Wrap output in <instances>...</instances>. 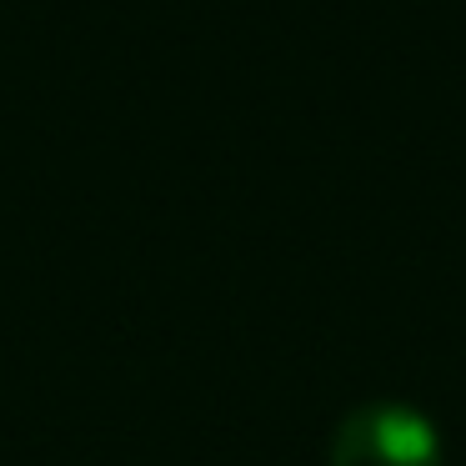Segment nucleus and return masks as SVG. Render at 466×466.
Returning <instances> with one entry per match:
<instances>
[{
    "label": "nucleus",
    "instance_id": "f257e3e1",
    "mask_svg": "<svg viewBox=\"0 0 466 466\" xmlns=\"http://www.w3.org/2000/svg\"><path fill=\"white\" fill-rule=\"evenodd\" d=\"M326 466H446V446L421 406L366 401L336 421Z\"/></svg>",
    "mask_w": 466,
    "mask_h": 466
}]
</instances>
